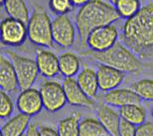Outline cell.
Returning a JSON list of instances; mask_svg holds the SVG:
<instances>
[{
    "label": "cell",
    "mask_w": 153,
    "mask_h": 136,
    "mask_svg": "<svg viewBox=\"0 0 153 136\" xmlns=\"http://www.w3.org/2000/svg\"><path fill=\"white\" fill-rule=\"evenodd\" d=\"M119 40L135 54L143 55L153 49V4L142 6L125 20Z\"/></svg>",
    "instance_id": "obj_1"
},
{
    "label": "cell",
    "mask_w": 153,
    "mask_h": 136,
    "mask_svg": "<svg viewBox=\"0 0 153 136\" xmlns=\"http://www.w3.org/2000/svg\"><path fill=\"white\" fill-rule=\"evenodd\" d=\"M120 18L114 6L103 0H91L79 7L76 15V27L81 45H87V39L91 31L114 24Z\"/></svg>",
    "instance_id": "obj_2"
},
{
    "label": "cell",
    "mask_w": 153,
    "mask_h": 136,
    "mask_svg": "<svg viewBox=\"0 0 153 136\" xmlns=\"http://www.w3.org/2000/svg\"><path fill=\"white\" fill-rule=\"evenodd\" d=\"M82 57L91 58L102 65L112 67L123 73H138L142 70L140 59L132 50L121 42L103 52H94L91 50L79 53Z\"/></svg>",
    "instance_id": "obj_3"
},
{
    "label": "cell",
    "mask_w": 153,
    "mask_h": 136,
    "mask_svg": "<svg viewBox=\"0 0 153 136\" xmlns=\"http://www.w3.org/2000/svg\"><path fill=\"white\" fill-rule=\"evenodd\" d=\"M28 39L33 44L43 48H53L52 20L41 6H35L27 24Z\"/></svg>",
    "instance_id": "obj_4"
},
{
    "label": "cell",
    "mask_w": 153,
    "mask_h": 136,
    "mask_svg": "<svg viewBox=\"0 0 153 136\" xmlns=\"http://www.w3.org/2000/svg\"><path fill=\"white\" fill-rule=\"evenodd\" d=\"M6 55L14 66L19 88L23 91L32 88L40 74L36 60L18 55L13 51H6Z\"/></svg>",
    "instance_id": "obj_5"
},
{
    "label": "cell",
    "mask_w": 153,
    "mask_h": 136,
    "mask_svg": "<svg viewBox=\"0 0 153 136\" xmlns=\"http://www.w3.org/2000/svg\"><path fill=\"white\" fill-rule=\"evenodd\" d=\"M28 38L27 24L14 18H4L0 24V39L3 45L8 47H19Z\"/></svg>",
    "instance_id": "obj_6"
},
{
    "label": "cell",
    "mask_w": 153,
    "mask_h": 136,
    "mask_svg": "<svg viewBox=\"0 0 153 136\" xmlns=\"http://www.w3.org/2000/svg\"><path fill=\"white\" fill-rule=\"evenodd\" d=\"M44 109L50 112H56L68 103L63 85L55 81H44L39 86Z\"/></svg>",
    "instance_id": "obj_7"
},
{
    "label": "cell",
    "mask_w": 153,
    "mask_h": 136,
    "mask_svg": "<svg viewBox=\"0 0 153 136\" xmlns=\"http://www.w3.org/2000/svg\"><path fill=\"white\" fill-rule=\"evenodd\" d=\"M76 27L69 15H60L52 20V33L54 43L61 48L67 49L76 41Z\"/></svg>",
    "instance_id": "obj_8"
},
{
    "label": "cell",
    "mask_w": 153,
    "mask_h": 136,
    "mask_svg": "<svg viewBox=\"0 0 153 136\" xmlns=\"http://www.w3.org/2000/svg\"><path fill=\"white\" fill-rule=\"evenodd\" d=\"M118 39L117 28L114 24H111L91 31L87 39V46L91 51L103 52L115 45Z\"/></svg>",
    "instance_id": "obj_9"
},
{
    "label": "cell",
    "mask_w": 153,
    "mask_h": 136,
    "mask_svg": "<svg viewBox=\"0 0 153 136\" xmlns=\"http://www.w3.org/2000/svg\"><path fill=\"white\" fill-rule=\"evenodd\" d=\"M16 106L19 112L33 116L44 109L39 89L30 88L21 91L16 100Z\"/></svg>",
    "instance_id": "obj_10"
},
{
    "label": "cell",
    "mask_w": 153,
    "mask_h": 136,
    "mask_svg": "<svg viewBox=\"0 0 153 136\" xmlns=\"http://www.w3.org/2000/svg\"><path fill=\"white\" fill-rule=\"evenodd\" d=\"M36 63L39 73L47 79L55 78L60 73L59 57L52 51L40 47L36 51Z\"/></svg>",
    "instance_id": "obj_11"
},
{
    "label": "cell",
    "mask_w": 153,
    "mask_h": 136,
    "mask_svg": "<svg viewBox=\"0 0 153 136\" xmlns=\"http://www.w3.org/2000/svg\"><path fill=\"white\" fill-rule=\"evenodd\" d=\"M63 88L65 91L67 101L69 104L74 106L82 107H93L94 104V100L88 97L85 91L79 85L76 79L65 78L63 81Z\"/></svg>",
    "instance_id": "obj_12"
},
{
    "label": "cell",
    "mask_w": 153,
    "mask_h": 136,
    "mask_svg": "<svg viewBox=\"0 0 153 136\" xmlns=\"http://www.w3.org/2000/svg\"><path fill=\"white\" fill-rule=\"evenodd\" d=\"M97 76L99 81V88L103 92L117 88L124 80L123 72L102 64L97 67Z\"/></svg>",
    "instance_id": "obj_13"
},
{
    "label": "cell",
    "mask_w": 153,
    "mask_h": 136,
    "mask_svg": "<svg viewBox=\"0 0 153 136\" xmlns=\"http://www.w3.org/2000/svg\"><path fill=\"white\" fill-rule=\"evenodd\" d=\"M105 104L115 107H122L129 104H140L142 98L132 88H114L105 92L103 97Z\"/></svg>",
    "instance_id": "obj_14"
},
{
    "label": "cell",
    "mask_w": 153,
    "mask_h": 136,
    "mask_svg": "<svg viewBox=\"0 0 153 136\" xmlns=\"http://www.w3.org/2000/svg\"><path fill=\"white\" fill-rule=\"evenodd\" d=\"M0 88L5 92H13L19 88L14 66L10 59L1 55L0 57Z\"/></svg>",
    "instance_id": "obj_15"
},
{
    "label": "cell",
    "mask_w": 153,
    "mask_h": 136,
    "mask_svg": "<svg viewBox=\"0 0 153 136\" xmlns=\"http://www.w3.org/2000/svg\"><path fill=\"white\" fill-rule=\"evenodd\" d=\"M97 115L109 135L119 136V124L121 119L119 112H116L109 106L103 103L97 106Z\"/></svg>",
    "instance_id": "obj_16"
},
{
    "label": "cell",
    "mask_w": 153,
    "mask_h": 136,
    "mask_svg": "<svg viewBox=\"0 0 153 136\" xmlns=\"http://www.w3.org/2000/svg\"><path fill=\"white\" fill-rule=\"evenodd\" d=\"M31 116L19 112L7 120L1 127V136H21L26 133Z\"/></svg>",
    "instance_id": "obj_17"
},
{
    "label": "cell",
    "mask_w": 153,
    "mask_h": 136,
    "mask_svg": "<svg viewBox=\"0 0 153 136\" xmlns=\"http://www.w3.org/2000/svg\"><path fill=\"white\" fill-rule=\"evenodd\" d=\"M76 82L85 94L94 100L99 91V81H97V71L91 68H84L76 76Z\"/></svg>",
    "instance_id": "obj_18"
},
{
    "label": "cell",
    "mask_w": 153,
    "mask_h": 136,
    "mask_svg": "<svg viewBox=\"0 0 153 136\" xmlns=\"http://www.w3.org/2000/svg\"><path fill=\"white\" fill-rule=\"evenodd\" d=\"M2 6L9 17L28 24L31 14L25 0H5Z\"/></svg>",
    "instance_id": "obj_19"
},
{
    "label": "cell",
    "mask_w": 153,
    "mask_h": 136,
    "mask_svg": "<svg viewBox=\"0 0 153 136\" xmlns=\"http://www.w3.org/2000/svg\"><path fill=\"white\" fill-rule=\"evenodd\" d=\"M60 73L65 78H74L79 73V57L72 52H65L59 56Z\"/></svg>",
    "instance_id": "obj_20"
},
{
    "label": "cell",
    "mask_w": 153,
    "mask_h": 136,
    "mask_svg": "<svg viewBox=\"0 0 153 136\" xmlns=\"http://www.w3.org/2000/svg\"><path fill=\"white\" fill-rule=\"evenodd\" d=\"M119 115L122 119L138 126L146 121V110L141 104H129L119 107Z\"/></svg>",
    "instance_id": "obj_21"
},
{
    "label": "cell",
    "mask_w": 153,
    "mask_h": 136,
    "mask_svg": "<svg viewBox=\"0 0 153 136\" xmlns=\"http://www.w3.org/2000/svg\"><path fill=\"white\" fill-rule=\"evenodd\" d=\"M79 121L81 114L73 112L71 115L62 119L58 124V132L60 136H79Z\"/></svg>",
    "instance_id": "obj_22"
},
{
    "label": "cell",
    "mask_w": 153,
    "mask_h": 136,
    "mask_svg": "<svg viewBox=\"0 0 153 136\" xmlns=\"http://www.w3.org/2000/svg\"><path fill=\"white\" fill-rule=\"evenodd\" d=\"M108 134L99 118L88 117L79 121V136H102Z\"/></svg>",
    "instance_id": "obj_23"
},
{
    "label": "cell",
    "mask_w": 153,
    "mask_h": 136,
    "mask_svg": "<svg viewBox=\"0 0 153 136\" xmlns=\"http://www.w3.org/2000/svg\"><path fill=\"white\" fill-rule=\"evenodd\" d=\"M114 6L119 16L124 19L134 16L141 8L139 0H117Z\"/></svg>",
    "instance_id": "obj_24"
},
{
    "label": "cell",
    "mask_w": 153,
    "mask_h": 136,
    "mask_svg": "<svg viewBox=\"0 0 153 136\" xmlns=\"http://www.w3.org/2000/svg\"><path fill=\"white\" fill-rule=\"evenodd\" d=\"M131 88L142 98V100L153 101V80L142 79L131 85Z\"/></svg>",
    "instance_id": "obj_25"
},
{
    "label": "cell",
    "mask_w": 153,
    "mask_h": 136,
    "mask_svg": "<svg viewBox=\"0 0 153 136\" xmlns=\"http://www.w3.org/2000/svg\"><path fill=\"white\" fill-rule=\"evenodd\" d=\"M48 5L50 11L56 16L68 15L75 8L72 0H49Z\"/></svg>",
    "instance_id": "obj_26"
},
{
    "label": "cell",
    "mask_w": 153,
    "mask_h": 136,
    "mask_svg": "<svg viewBox=\"0 0 153 136\" xmlns=\"http://www.w3.org/2000/svg\"><path fill=\"white\" fill-rule=\"evenodd\" d=\"M14 111V103L12 98L9 97L7 92L0 91V117L2 119L8 118L12 115Z\"/></svg>",
    "instance_id": "obj_27"
},
{
    "label": "cell",
    "mask_w": 153,
    "mask_h": 136,
    "mask_svg": "<svg viewBox=\"0 0 153 136\" xmlns=\"http://www.w3.org/2000/svg\"><path fill=\"white\" fill-rule=\"evenodd\" d=\"M136 127L137 126L132 123L121 118L119 124V136H135Z\"/></svg>",
    "instance_id": "obj_28"
},
{
    "label": "cell",
    "mask_w": 153,
    "mask_h": 136,
    "mask_svg": "<svg viewBox=\"0 0 153 136\" xmlns=\"http://www.w3.org/2000/svg\"><path fill=\"white\" fill-rule=\"evenodd\" d=\"M135 136H153V121H145L137 126Z\"/></svg>",
    "instance_id": "obj_29"
},
{
    "label": "cell",
    "mask_w": 153,
    "mask_h": 136,
    "mask_svg": "<svg viewBox=\"0 0 153 136\" xmlns=\"http://www.w3.org/2000/svg\"><path fill=\"white\" fill-rule=\"evenodd\" d=\"M39 132L40 136H60L58 130L50 126H40Z\"/></svg>",
    "instance_id": "obj_30"
},
{
    "label": "cell",
    "mask_w": 153,
    "mask_h": 136,
    "mask_svg": "<svg viewBox=\"0 0 153 136\" xmlns=\"http://www.w3.org/2000/svg\"><path fill=\"white\" fill-rule=\"evenodd\" d=\"M27 136H40V132H39V127L37 124L35 123H32V124L29 125L28 129L26 131Z\"/></svg>",
    "instance_id": "obj_31"
},
{
    "label": "cell",
    "mask_w": 153,
    "mask_h": 136,
    "mask_svg": "<svg viewBox=\"0 0 153 136\" xmlns=\"http://www.w3.org/2000/svg\"><path fill=\"white\" fill-rule=\"evenodd\" d=\"M91 0H72L75 7H82V6H84L85 4H87V3H88Z\"/></svg>",
    "instance_id": "obj_32"
},
{
    "label": "cell",
    "mask_w": 153,
    "mask_h": 136,
    "mask_svg": "<svg viewBox=\"0 0 153 136\" xmlns=\"http://www.w3.org/2000/svg\"><path fill=\"white\" fill-rule=\"evenodd\" d=\"M108 1H109V3H111L112 5H114L115 3H116V1H117V0H108Z\"/></svg>",
    "instance_id": "obj_33"
},
{
    "label": "cell",
    "mask_w": 153,
    "mask_h": 136,
    "mask_svg": "<svg viewBox=\"0 0 153 136\" xmlns=\"http://www.w3.org/2000/svg\"><path fill=\"white\" fill-rule=\"evenodd\" d=\"M150 112H151V116L153 117V106H152V107H151V111H150Z\"/></svg>",
    "instance_id": "obj_34"
},
{
    "label": "cell",
    "mask_w": 153,
    "mask_h": 136,
    "mask_svg": "<svg viewBox=\"0 0 153 136\" xmlns=\"http://www.w3.org/2000/svg\"><path fill=\"white\" fill-rule=\"evenodd\" d=\"M0 2H1V5L4 4V2H5V0H0Z\"/></svg>",
    "instance_id": "obj_35"
},
{
    "label": "cell",
    "mask_w": 153,
    "mask_h": 136,
    "mask_svg": "<svg viewBox=\"0 0 153 136\" xmlns=\"http://www.w3.org/2000/svg\"><path fill=\"white\" fill-rule=\"evenodd\" d=\"M102 136H111V135H109V134H105V135H102Z\"/></svg>",
    "instance_id": "obj_36"
},
{
    "label": "cell",
    "mask_w": 153,
    "mask_h": 136,
    "mask_svg": "<svg viewBox=\"0 0 153 136\" xmlns=\"http://www.w3.org/2000/svg\"><path fill=\"white\" fill-rule=\"evenodd\" d=\"M21 136H27V134L25 133V134H23V135H21Z\"/></svg>",
    "instance_id": "obj_37"
},
{
    "label": "cell",
    "mask_w": 153,
    "mask_h": 136,
    "mask_svg": "<svg viewBox=\"0 0 153 136\" xmlns=\"http://www.w3.org/2000/svg\"><path fill=\"white\" fill-rule=\"evenodd\" d=\"M152 4H153V0H152Z\"/></svg>",
    "instance_id": "obj_38"
}]
</instances>
